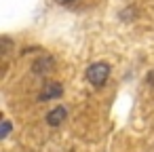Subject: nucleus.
Listing matches in <instances>:
<instances>
[{"label":"nucleus","mask_w":154,"mask_h":152,"mask_svg":"<svg viewBox=\"0 0 154 152\" xmlns=\"http://www.w3.org/2000/svg\"><path fill=\"white\" fill-rule=\"evenodd\" d=\"M53 66H55V59H53L51 55H40V57L32 64V74L45 76V74H49V72L53 70Z\"/></svg>","instance_id":"obj_3"},{"label":"nucleus","mask_w":154,"mask_h":152,"mask_svg":"<svg viewBox=\"0 0 154 152\" xmlns=\"http://www.w3.org/2000/svg\"><path fill=\"white\" fill-rule=\"evenodd\" d=\"M68 118V110L63 106H55L51 112H47V125L49 127H59Z\"/></svg>","instance_id":"obj_4"},{"label":"nucleus","mask_w":154,"mask_h":152,"mask_svg":"<svg viewBox=\"0 0 154 152\" xmlns=\"http://www.w3.org/2000/svg\"><path fill=\"white\" fill-rule=\"evenodd\" d=\"M63 95V85L59 80H47L38 93V101H53Z\"/></svg>","instance_id":"obj_2"},{"label":"nucleus","mask_w":154,"mask_h":152,"mask_svg":"<svg viewBox=\"0 0 154 152\" xmlns=\"http://www.w3.org/2000/svg\"><path fill=\"white\" fill-rule=\"evenodd\" d=\"M61 5H70V2H76V0H59Z\"/></svg>","instance_id":"obj_7"},{"label":"nucleus","mask_w":154,"mask_h":152,"mask_svg":"<svg viewBox=\"0 0 154 152\" xmlns=\"http://www.w3.org/2000/svg\"><path fill=\"white\" fill-rule=\"evenodd\" d=\"M11 131H13L11 120H9V118H2V123H0V137H2V139H7V137L11 135Z\"/></svg>","instance_id":"obj_5"},{"label":"nucleus","mask_w":154,"mask_h":152,"mask_svg":"<svg viewBox=\"0 0 154 152\" xmlns=\"http://www.w3.org/2000/svg\"><path fill=\"white\" fill-rule=\"evenodd\" d=\"M110 64L108 61H95V64H91L89 68H87V72H85V78L93 85V87H103L106 82H108V78H110Z\"/></svg>","instance_id":"obj_1"},{"label":"nucleus","mask_w":154,"mask_h":152,"mask_svg":"<svg viewBox=\"0 0 154 152\" xmlns=\"http://www.w3.org/2000/svg\"><path fill=\"white\" fill-rule=\"evenodd\" d=\"M2 45H5V49H2V53H5V55H9V49H11V40H9L7 36H2Z\"/></svg>","instance_id":"obj_6"}]
</instances>
